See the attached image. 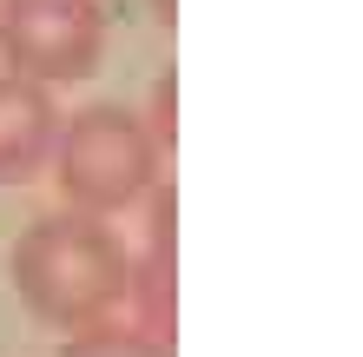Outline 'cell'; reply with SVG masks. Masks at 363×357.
<instances>
[{
  "mask_svg": "<svg viewBox=\"0 0 363 357\" xmlns=\"http://www.w3.org/2000/svg\"><path fill=\"white\" fill-rule=\"evenodd\" d=\"M159 159H165V145L133 106H86L60 126L53 179L73 212L106 219V212L139 205L145 192H159Z\"/></svg>",
  "mask_w": 363,
  "mask_h": 357,
  "instance_id": "obj_2",
  "label": "cell"
},
{
  "mask_svg": "<svg viewBox=\"0 0 363 357\" xmlns=\"http://www.w3.org/2000/svg\"><path fill=\"white\" fill-rule=\"evenodd\" d=\"M152 13H159V27H172V20H179V0H152Z\"/></svg>",
  "mask_w": 363,
  "mask_h": 357,
  "instance_id": "obj_7",
  "label": "cell"
},
{
  "mask_svg": "<svg viewBox=\"0 0 363 357\" xmlns=\"http://www.w3.org/2000/svg\"><path fill=\"white\" fill-rule=\"evenodd\" d=\"M60 357H172V338H152L139 324H99V331H73Z\"/></svg>",
  "mask_w": 363,
  "mask_h": 357,
  "instance_id": "obj_5",
  "label": "cell"
},
{
  "mask_svg": "<svg viewBox=\"0 0 363 357\" xmlns=\"http://www.w3.org/2000/svg\"><path fill=\"white\" fill-rule=\"evenodd\" d=\"M172 99H179V87H172V73H165L159 87H152V119H145L159 145H179V119H172Z\"/></svg>",
  "mask_w": 363,
  "mask_h": 357,
  "instance_id": "obj_6",
  "label": "cell"
},
{
  "mask_svg": "<svg viewBox=\"0 0 363 357\" xmlns=\"http://www.w3.org/2000/svg\"><path fill=\"white\" fill-rule=\"evenodd\" d=\"M0 53L33 87L86 79L106 53V13L99 0H0Z\"/></svg>",
  "mask_w": 363,
  "mask_h": 357,
  "instance_id": "obj_3",
  "label": "cell"
},
{
  "mask_svg": "<svg viewBox=\"0 0 363 357\" xmlns=\"http://www.w3.org/2000/svg\"><path fill=\"white\" fill-rule=\"evenodd\" d=\"M53 145H60L53 93L20 79V73H0V185L33 179L53 159Z\"/></svg>",
  "mask_w": 363,
  "mask_h": 357,
  "instance_id": "obj_4",
  "label": "cell"
},
{
  "mask_svg": "<svg viewBox=\"0 0 363 357\" xmlns=\"http://www.w3.org/2000/svg\"><path fill=\"white\" fill-rule=\"evenodd\" d=\"M13 291L33 318L60 331L125 324L133 311V251L93 212H47L13 245Z\"/></svg>",
  "mask_w": 363,
  "mask_h": 357,
  "instance_id": "obj_1",
  "label": "cell"
}]
</instances>
